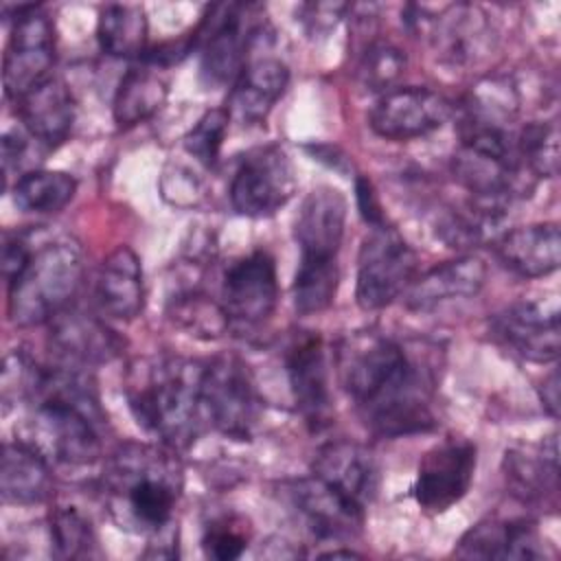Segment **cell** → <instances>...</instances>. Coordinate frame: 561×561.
<instances>
[{"label": "cell", "mask_w": 561, "mask_h": 561, "mask_svg": "<svg viewBox=\"0 0 561 561\" xmlns=\"http://www.w3.org/2000/svg\"><path fill=\"white\" fill-rule=\"evenodd\" d=\"M462 559H541L546 550L533 522L484 519L471 526L456 546Z\"/></svg>", "instance_id": "cell-26"}, {"label": "cell", "mask_w": 561, "mask_h": 561, "mask_svg": "<svg viewBox=\"0 0 561 561\" xmlns=\"http://www.w3.org/2000/svg\"><path fill=\"white\" fill-rule=\"evenodd\" d=\"M96 309L112 320L129 322L145 307L142 265L129 245L110 252L94 276Z\"/></svg>", "instance_id": "cell-23"}, {"label": "cell", "mask_w": 561, "mask_h": 561, "mask_svg": "<svg viewBox=\"0 0 561 561\" xmlns=\"http://www.w3.org/2000/svg\"><path fill=\"white\" fill-rule=\"evenodd\" d=\"M355 191H357V206L362 217L370 224V226H381L386 224V217L381 213V206L377 202V195L370 186V182L366 178H357L355 182Z\"/></svg>", "instance_id": "cell-40"}, {"label": "cell", "mask_w": 561, "mask_h": 561, "mask_svg": "<svg viewBox=\"0 0 561 561\" xmlns=\"http://www.w3.org/2000/svg\"><path fill=\"white\" fill-rule=\"evenodd\" d=\"M204 362L184 357L136 359L127 370L125 394L138 425L171 449H186L199 436Z\"/></svg>", "instance_id": "cell-4"}, {"label": "cell", "mask_w": 561, "mask_h": 561, "mask_svg": "<svg viewBox=\"0 0 561 561\" xmlns=\"http://www.w3.org/2000/svg\"><path fill=\"white\" fill-rule=\"evenodd\" d=\"M476 454L478 451L471 440L456 436H449L425 451L412 489L421 511L438 515L467 495L476 473Z\"/></svg>", "instance_id": "cell-12"}, {"label": "cell", "mask_w": 561, "mask_h": 561, "mask_svg": "<svg viewBox=\"0 0 561 561\" xmlns=\"http://www.w3.org/2000/svg\"><path fill=\"white\" fill-rule=\"evenodd\" d=\"M287 491L291 506L298 511L307 530L320 541L353 539L364 526L366 511L342 497L313 473L294 480Z\"/></svg>", "instance_id": "cell-17"}, {"label": "cell", "mask_w": 561, "mask_h": 561, "mask_svg": "<svg viewBox=\"0 0 561 561\" xmlns=\"http://www.w3.org/2000/svg\"><path fill=\"white\" fill-rule=\"evenodd\" d=\"M486 280V265L465 254L451 261H443L421 276H414L405 289V307L412 311H432L445 302L476 296Z\"/></svg>", "instance_id": "cell-22"}, {"label": "cell", "mask_w": 561, "mask_h": 561, "mask_svg": "<svg viewBox=\"0 0 561 561\" xmlns=\"http://www.w3.org/2000/svg\"><path fill=\"white\" fill-rule=\"evenodd\" d=\"M493 337L526 362L548 364L559 357V309L539 300H517L491 320Z\"/></svg>", "instance_id": "cell-16"}, {"label": "cell", "mask_w": 561, "mask_h": 561, "mask_svg": "<svg viewBox=\"0 0 561 561\" xmlns=\"http://www.w3.org/2000/svg\"><path fill=\"white\" fill-rule=\"evenodd\" d=\"M416 276V252L388 224L370 226L357 256L355 298L364 311H377L405 294Z\"/></svg>", "instance_id": "cell-9"}, {"label": "cell", "mask_w": 561, "mask_h": 561, "mask_svg": "<svg viewBox=\"0 0 561 561\" xmlns=\"http://www.w3.org/2000/svg\"><path fill=\"white\" fill-rule=\"evenodd\" d=\"M248 546L245 528L234 517L213 519L202 537V548L206 557L217 561H232L243 554Z\"/></svg>", "instance_id": "cell-37"}, {"label": "cell", "mask_w": 561, "mask_h": 561, "mask_svg": "<svg viewBox=\"0 0 561 561\" xmlns=\"http://www.w3.org/2000/svg\"><path fill=\"white\" fill-rule=\"evenodd\" d=\"M504 471L513 493L524 502H546L559 491L557 436H548L537 451L511 449L504 456Z\"/></svg>", "instance_id": "cell-28"}, {"label": "cell", "mask_w": 561, "mask_h": 561, "mask_svg": "<svg viewBox=\"0 0 561 561\" xmlns=\"http://www.w3.org/2000/svg\"><path fill=\"white\" fill-rule=\"evenodd\" d=\"M408 59L401 48L390 42H373L357 66V77L364 88L375 92H388L405 72Z\"/></svg>", "instance_id": "cell-35"}, {"label": "cell", "mask_w": 561, "mask_h": 561, "mask_svg": "<svg viewBox=\"0 0 561 561\" xmlns=\"http://www.w3.org/2000/svg\"><path fill=\"white\" fill-rule=\"evenodd\" d=\"M28 138L31 136L20 131V129L4 131V136H2V171H4V178H9L13 171H18L22 167V162L26 160Z\"/></svg>", "instance_id": "cell-39"}, {"label": "cell", "mask_w": 561, "mask_h": 561, "mask_svg": "<svg viewBox=\"0 0 561 561\" xmlns=\"http://www.w3.org/2000/svg\"><path fill=\"white\" fill-rule=\"evenodd\" d=\"M497 261L522 278H539L559 270L561 232L554 221L528 224L493 239Z\"/></svg>", "instance_id": "cell-21"}, {"label": "cell", "mask_w": 561, "mask_h": 561, "mask_svg": "<svg viewBox=\"0 0 561 561\" xmlns=\"http://www.w3.org/2000/svg\"><path fill=\"white\" fill-rule=\"evenodd\" d=\"M515 151L524 171L533 178H554L559 171V125L557 121H535L515 136Z\"/></svg>", "instance_id": "cell-33"}, {"label": "cell", "mask_w": 561, "mask_h": 561, "mask_svg": "<svg viewBox=\"0 0 561 561\" xmlns=\"http://www.w3.org/2000/svg\"><path fill=\"white\" fill-rule=\"evenodd\" d=\"M28 403V438L48 460L85 467L101 456L105 414L85 368L68 364L39 366Z\"/></svg>", "instance_id": "cell-2"}, {"label": "cell", "mask_w": 561, "mask_h": 561, "mask_svg": "<svg viewBox=\"0 0 561 561\" xmlns=\"http://www.w3.org/2000/svg\"><path fill=\"white\" fill-rule=\"evenodd\" d=\"M289 68L276 57H259L243 66L230 85L228 114L241 125H256L267 118L276 101L285 94Z\"/></svg>", "instance_id": "cell-25"}, {"label": "cell", "mask_w": 561, "mask_h": 561, "mask_svg": "<svg viewBox=\"0 0 561 561\" xmlns=\"http://www.w3.org/2000/svg\"><path fill=\"white\" fill-rule=\"evenodd\" d=\"M296 193V169L280 145H261L243 153L232 180L230 204L243 217H270Z\"/></svg>", "instance_id": "cell-10"}, {"label": "cell", "mask_w": 561, "mask_h": 561, "mask_svg": "<svg viewBox=\"0 0 561 561\" xmlns=\"http://www.w3.org/2000/svg\"><path fill=\"white\" fill-rule=\"evenodd\" d=\"M48 342L59 364L90 368L107 364L123 351V340L99 316L64 309L50 322Z\"/></svg>", "instance_id": "cell-18"}, {"label": "cell", "mask_w": 561, "mask_h": 561, "mask_svg": "<svg viewBox=\"0 0 561 561\" xmlns=\"http://www.w3.org/2000/svg\"><path fill=\"white\" fill-rule=\"evenodd\" d=\"M50 460L24 440L4 443L0 462V495L4 504L31 506L53 495Z\"/></svg>", "instance_id": "cell-27"}, {"label": "cell", "mask_w": 561, "mask_h": 561, "mask_svg": "<svg viewBox=\"0 0 561 561\" xmlns=\"http://www.w3.org/2000/svg\"><path fill=\"white\" fill-rule=\"evenodd\" d=\"M182 493V465L167 445L125 443L103 471L105 508L118 528L156 535L173 524Z\"/></svg>", "instance_id": "cell-3"}, {"label": "cell", "mask_w": 561, "mask_h": 561, "mask_svg": "<svg viewBox=\"0 0 561 561\" xmlns=\"http://www.w3.org/2000/svg\"><path fill=\"white\" fill-rule=\"evenodd\" d=\"M311 473L364 511L379 489V465L375 456L351 440H335L320 447Z\"/></svg>", "instance_id": "cell-19"}, {"label": "cell", "mask_w": 561, "mask_h": 561, "mask_svg": "<svg viewBox=\"0 0 561 561\" xmlns=\"http://www.w3.org/2000/svg\"><path fill=\"white\" fill-rule=\"evenodd\" d=\"M169 316L191 335L219 337L228 331L230 320L219 302L199 291H184L171 300Z\"/></svg>", "instance_id": "cell-34"}, {"label": "cell", "mask_w": 561, "mask_h": 561, "mask_svg": "<svg viewBox=\"0 0 561 561\" xmlns=\"http://www.w3.org/2000/svg\"><path fill=\"white\" fill-rule=\"evenodd\" d=\"M101 50L110 57L134 59L147 53V15L140 4H107L96 24Z\"/></svg>", "instance_id": "cell-30"}, {"label": "cell", "mask_w": 561, "mask_h": 561, "mask_svg": "<svg viewBox=\"0 0 561 561\" xmlns=\"http://www.w3.org/2000/svg\"><path fill=\"white\" fill-rule=\"evenodd\" d=\"M346 4L333 2V4H302L300 7V20L305 22L309 33H324L337 24L342 13L346 11Z\"/></svg>", "instance_id": "cell-38"}, {"label": "cell", "mask_w": 561, "mask_h": 561, "mask_svg": "<svg viewBox=\"0 0 561 561\" xmlns=\"http://www.w3.org/2000/svg\"><path fill=\"white\" fill-rule=\"evenodd\" d=\"M432 44L436 55L451 66L482 59L495 46V28L476 4H454L432 20Z\"/></svg>", "instance_id": "cell-20"}, {"label": "cell", "mask_w": 561, "mask_h": 561, "mask_svg": "<svg viewBox=\"0 0 561 561\" xmlns=\"http://www.w3.org/2000/svg\"><path fill=\"white\" fill-rule=\"evenodd\" d=\"M169 83L156 70V66L145 64L129 68L114 94V121L121 129L134 127L151 118L167 101Z\"/></svg>", "instance_id": "cell-29"}, {"label": "cell", "mask_w": 561, "mask_h": 561, "mask_svg": "<svg viewBox=\"0 0 561 561\" xmlns=\"http://www.w3.org/2000/svg\"><path fill=\"white\" fill-rule=\"evenodd\" d=\"M83 280V252L70 237L37 245L9 285V318L18 327L50 322L70 307Z\"/></svg>", "instance_id": "cell-6"}, {"label": "cell", "mask_w": 561, "mask_h": 561, "mask_svg": "<svg viewBox=\"0 0 561 561\" xmlns=\"http://www.w3.org/2000/svg\"><path fill=\"white\" fill-rule=\"evenodd\" d=\"M228 125H230V114L226 107H215L204 112L182 138L186 153L193 156L206 169L215 167L221 153Z\"/></svg>", "instance_id": "cell-36"}, {"label": "cell", "mask_w": 561, "mask_h": 561, "mask_svg": "<svg viewBox=\"0 0 561 561\" xmlns=\"http://www.w3.org/2000/svg\"><path fill=\"white\" fill-rule=\"evenodd\" d=\"M261 18L256 4L230 2L210 7L193 33V44H199V75L208 88L234 83L248 64V50L261 37Z\"/></svg>", "instance_id": "cell-7"}, {"label": "cell", "mask_w": 561, "mask_h": 561, "mask_svg": "<svg viewBox=\"0 0 561 561\" xmlns=\"http://www.w3.org/2000/svg\"><path fill=\"white\" fill-rule=\"evenodd\" d=\"M285 370L296 408L309 430L320 432L333 421V399L324 344L318 333H296L285 351Z\"/></svg>", "instance_id": "cell-15"}, {"label": "cell", "mask_w": 561, "mask_h": 561, "mask_svg": "<svg viewBox=\"0 0 561 561\" xmlns=\"http://www.w3.org/2000/svg\"><path fill=\"white\" fill-rule=\"evenodd\" d=\"M202 401L206 421L232 440H250L261 419V397L248 366L234 355L204 362Z\"/></svg>", "instance_id": "cell-8"}, {"label": "cell", "mask_w": 561, "mask_h": 561, "mask_svg": "<svg viewBox=\"0 0 561 561\" xmlns=\"http://www.w3.org/2000/svg\"><path fill=\"white\" fill-rule=\"evenodd\" d=\"M344 224L346 197L337 188L318 186L300 202L294 221V239L300 248V263L294 276V307L302 316L320 313L335 300Z\"/></svg>", "instance_id": "cell-5"}, {"label": "cell", "mask_w": 561, "mask_h": 561, "mask_svg": "<svg viewBox=\"0 0 561 561\" xmlns=\"http://www.w3.org/2000/svg\"><path fill=\"white\" fill-rule=\"evenodd\" d=\"M541 401H543L546 410H548L552 416L559 414V375H557V370H552V373L543 379Z\"/></svg>", "instance_id": "cell-41"}, {"label": "cell", "mask_w": 561, "mask_h": 561, "mask_svg": "<svg viewBox=\"0 0 561 561\" xmlns=\"http://www.w3.org/2000/svg\"><path fill=\"white\" fill-rule=\"evenodd\" d=\"M15 103L24 131L37 145L53 149L68 138L75 123V99L66 81L48 77Z\"/></svg>", "instance_id": "cell-24"}, {"label": "cell", "mask_w": 561, "mask_h": 561, "mask_svg": "<svg viewBox=\"0 0 561 561\" xmlns=\"http://www.w3.org/2000/svg\"><path fill=\"white\" fill-rule=\"evenodd\" d=\"M278 278L270 252L254 250L232 261L221 280V307L230 324L259 327L276 309Z\"/></svg>", "instance_id": "cell-13"}, {"label": "cell", "mask_w": 561, "mask_h": 561, "mask_svg": "<svg viewBox=\"0 0 561 561\" xmlns=\"http://www.w3.org/2000/svg\"><path fill=\"white\" fill-rule=\"evenodd\" d=\"M50 552L59 559H90L99 554L92 522L75 506H55L48 517Z\"/></svg>", "instance_id": "cell-32"}, {"label": "cell", "mask_w": 561, "mask_h": 561, "mask_svg": "<svg viewBox=\"0 0 561 561\" xmlns=\"http://www.w3.org/2000/svg\"><path fill=\"white\" fill-rule=\"evenodd\" d=\"M451 103L423 85H401L383 92L370 110V129L386 140H414L447 123Z\"/></svg>", "instance_id": "cell-14"}, {"label": "cell", "mask_w": 561, "mask_h": 561, "mask_svg": "<svg viewBox=\"0 0 561 561\" xmlns=\"http://www.w3.org/2000/svg\"><path fill=\"white\" fill-rule=\"evenodd\" d=\"M337 373L364 425L381 438L430 432L436 425L423 368L377 331H357L337 348Z\"/></svg>", "instance_id": "cell-1"}, {"label": "cell", "mask_w": 561, "mask_h": 561, "mask_svg": "<svg viewBox=\"0 0 561 561\" xmlns=\"http://www.w3.org/2000/svg\"><path fill=\"white\" fill-rule=\"evenodd\" d=\"M55 64V28L35 4L15 7L13 28L2 61L4 94L13 101L46 81Z\"/></svg>", "instance_id": "cell-11"}, {"label": "cell", "mask_w": 561, "mask_h": 561, "mask_svg": "<svg viewBox=\"0 0 561 561\" xmlns=\"http://www.w3.org/2000/svg\"><path fill=\"white\" fill-rule=\"evenodd\" d=\"M77 193V180L66 171L33 169L22 173L13 184V204L33 215L59 213Z\"/></svg>", "instance_id": "cell-31"}]
</instances>
